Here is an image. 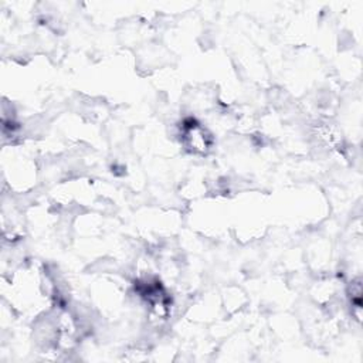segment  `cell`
Returning a JSON list of instances; mask_svg holds the SVG:
<instances>
[{"label": "cell", "instance_id": "obj_1", "mask_svg": "<svg viewBox=\"0 0 363 363\" xmlns=\"http://www.w3.org/2000/svg\"><path fill=\"white\" fill-rule=\"evenodd\" d=\"M184 145L194 153L204 155L210 149V136L196 121L190 119L183 126Z\"/></svg>", "mask_w": 363, "mask_h": 363}]
</instances>
